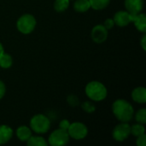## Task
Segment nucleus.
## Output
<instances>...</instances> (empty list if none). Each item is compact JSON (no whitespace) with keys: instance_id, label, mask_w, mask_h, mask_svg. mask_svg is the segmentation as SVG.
Segmentation results:
<instances>
[{"instance_id":"obj_24","label":"nucleus","mask_w":146,"mask_h":146,"mask_svg":"<svg viewBox=\"0 0 146 146\" xmlns=\"http://www.w3.org/2000/svg\"><path fill=\"white\" fill-rule=\"evenodd\" d=\"M69 126H70V123H69V121L68 120H62L59 124L60 128L62 129V130H65V131H68Z\"/></svg>"},{"instance_id":"obj_16","label":"nucleus","mask_w":146,"mask_h":146,"mask_svg":"<svg viewBox=\"0 0 146 146\" xmlns=\"http://www.w3.org/2000/svg\"><path fill=\"white\" fill-rule=\"evenodd\" d=\"M28 146H47L48 143L45 141V139L42 137H30L27 141Z\"/></svg>"},{"instance_id":"obj_1","label":"nucleus","mask_w":146,"mask_h":146,"mask_svg":"<svg viewBox=\"0 0 146 146\" xmlns=\"http://www.w3.org/2000/svg\"><path fill=\"white\" fill-rule=\"evenodd\" d=\"M113 113L115 117L121 122H128L133 115V108L127 101L118 99L113 104Z\"/></svg>"},{"instance_id":"obj_23","label":"nucleus","mask_w":146,"mask_h":146,"mask_svg":"<svg viewBox=\"0 0 146 146\" xmlns=\"http://www.w3.org/2000/svg\"><path fill=\"white\" fill-rule=\"evenodd\" d=\"M137 145L138 146H145L146 145V135L145 133L138 136L137 139Z\"/></svg>"},{"instance_id":"obj_22","label":"nucleus","mask_w":146,"mask_h":146,"mask_svg":"<svg viewBox=\"0 0 146 146\" xmlns=\"http://www.w3.org/2000/svg\"><path fill=\"white\" fill-rule=\"evenodd\" d=\"M82 109L87 112V113H93L96 110L95 106L93 104H92L91 102H85L83 104H82Z\"/></svg>"},{"instance_id":"obj_17","label":"nucleus","mask_w":146,"mask_h":146,"mask_svg":"<svg viewBox=\"0 0 146 146\" xmlns=\"http://www.w3.org/2000/svg\"><path fill=\"white\" fill-rule=\"evenodd\" d=\"M110 2V0H89L91 7L97 10L103 9L105 7H107Z\"/></svg>"},{"instance_id":"obj_28","label":"nucleus","mask_w":146,"mask_h":146,"mask_svg":"<svg viewBox=\"0 0 146 146\" xmlns=\"http://www.w3.org/2000/svg\"><path fill=\"white\" fill-rule=\"evenodd\" d=\"M145 41H146V35H144L142 39H141V45L143 47L144 50H146V46H145Z\"/></svg>"},{"instance_id":"obj_3","label":"nucleus","mask_w":146,"mask_h":146,"mask_svg":"<svg viewBox=\"0 0 146 146\" xmlns=\"http://www.w3.org/2000/svg\"><path fill=\"white\" fill-rule=\"evenodd\" d=\"M30 127L33 131L37 133H45L49 131L50 127V121L44 115H34L30 121Z\"/></svg>"},{"instance_id":"obj_25","label":"nucleus","mask_w":146,"mask_h":146,"mask_svg":"<svg viewBox=\"0 0 146 146\" xmlns=\"http://www.w3.org/2000/svg\"><path fill=\"white\" fill-rule=\"evenodd\" d=\"M114 25H115L114 20H113V19H110V18L107 19V20L104 21V26L105 27L106 29H110V28H112V27H114Z\"/></svg>"},{"instance_id":"obj_8","label":"nucleus","mask_w":146,"mask_h":146,"mask_svg":"<svg viewBox=\"0 0 146 146\" xmlns=\"http://www.w3.org/2000/svg\"><path fill=\"white\" fill-rule=\"evenodd\" d=\"M107 37L108 29H106L104 25H98L94 27V28L92 31V38L98 44L104 42L107 39Z\"/></svg>"},{"instance_id":"obj_14","label":"nucleus","mask_w":146,"mask_h":146,"mask_svg":"<svg viewBox=\"0 0 146 146\" xmlns=\"http://www.w3.org/2000/svg\"><path fill=\"white\" fill-rule=\"evenodd\" d=\"M16 135L21 141H27V139L32 136V132L29 127L21 126L17 128Z\"/></svg>"},{"instance_id":"obj_9","label":"nucleus","mask_w":146,"mask_h":146,"mask_svg":"<svg viewBox=\"0 0 146 146\" xmlns=\"http://www.w3.org/2000/svg\"><path fill=\"white\" fill-rule=\"evenodd\" d=\"M133 15L127 11H118L114 16V22L119 27H125L133 21Z\"/></svg>"},{"instance_id":"obj_21","label":"nucleus","mask_w":146,"mask_h":146,"mask_svg":"<svg viewBox=\"0 0 146 146\" xmlns=\"http://www.w3.org/2000/svg\"><path fill=\"white\" fill-rule=\"evenodd\" d=\"M136 121L140 124H145L146 122V110L141 109L136 114Z\"/></svg>"},{"instance_id":"obj_26","label":"nucleus","mask_w":146,"mask_h":146,"mask_svg":"<svg viewBox=\"0 0 146 146\" xmlns=\"http://www.w3.org/2000/svg\"><path fill=\"white\" fill-rule=\"evenodd\" d=\"M68 102L69 104H71L72 106H75V105L79 103L77 98L74 97V96H69V97L68 98Z\"/></svg>"},{"instance_id":"obj_7","label":"nucleus","mask_w":146,"mask_h":146,"mask_svg":"<svg viewBox=\"0 0 146 146\" xmlns=\"http://www.w3.org/2000/svg\"><path fill=\"white\" fill-rule=\"evenodd\" d=\"M131 133V127L127 122H122L117 125L113 130V138L116 141H124Z\"/></svg>"},{"instance_id":"obj_10","label":"nucleus","mask_w":146,"mask_h":146,"mask_svg":"<svg viewBox=\"0 0 146 146\" xmlns=\"http://www.w3.org/2000/svg\"><path fill=\"white\" fill-rule=\"evenodd\" d=\"M143 0H125V7L131 15H135L143 9Z\"/></svg>"},{"instance_id":"obj_27","label":"nucleus","mask_w":146,"mask_h":146,"mask_svg":"<svg viewBox=\"0 0 146 146\" xmlns=\"http://www.w3.org/2000/svg\"><path fill=\"white\" fill-rule=\"evenodd\" d=\"M5 91H6V89H5V86H4V84H3V82L0 80V99H1V98H3V97L4 96V94H5Z\"/></svg>"},{"instance_id":"obj_4","label":"nucleus","mask_w":146,"mask_h":146,"mask_svg":"<svg viewBox=\"0 0 146 146\" xmlns=\"http://www.w3.org/2000/svg\"><path fill=\"white\" fill-rule=\"evenodd\" d=\"M16 26L21 33L28 34L34 30L36 27V20L32 15H23L18 19Z\"/></svg>"},{"instance_id":"obj_12","label":"nucleus","mask_w":146,"mask_h":146,"mask_svg":"<svg viewBox=\"0 0 146 146\" xmlns=\"http://www.w3.org/2000/svg\"><path fill=\"white\" fill-rule=\"evenodd\" d=\"M13 135V130L6 126V125H1L0 126V145L7 143Z\"/></svg>"},{"instance_id":"obj_11","label":"nucleus","mask_w":146,"mask_h":146,"mask_svg":"<svg viewBox=\"0 0 146 146\" xmlns=\"http://www.w3.org/2000/svg\"><path fill=\"white\" fill-rule=\"evenodd\" d=\"M133 22H134L135 27L140 32L145 33L146 31V17L145 14H137L133 15Z\"/></svg>"},{"instance_id":"obj_29","label":"nucleus","mask_w":146,"mask_h":146,"mask_svg":"<svg viewBox=\"0 0 146 146\" xmlns=\"http://www.w3.org/2000/svg\"><path fill=\"white\" fill-rule=\"evenodd\" d=\"M3 52H4V50H3V47L2 44L0 43V55H1V54H3Z\"/></svg>"},{"instance_id":"obj_15","label":"nucleus","mask_w":146,"mask_h":146,"mask_svg":"<svg viewBox=\"0 0 146 146\" xmlns=\"http://www.w3.org/2000/svg\"><path fill=\"white\" fill-rule=\"evenodd\" d=\"M74 8L78 12H86L91 8V5L89 0H77L74 3Z\"/></svg>"},{"instance_id":"obj_5","label":"nucleus","mask_w":146,"mask_h":146,"mask_svg":"<svg viewBox=\"0 0 146 146\" xmlns=\"http://www.w3.org/2000/svg\"><path fill=\"white\" fill-rule=\"evenodd\" d=\"M69 140V135L68 131L61 128L54 131L49 137V144L52 146H62L68 144Z\"/></svg>"},{"instance_id":"obj_20","label":"nucleus","mask_w":146,"mask_h":146,"mask_svg":"<svg viewBox=\"0 0 146 146\" xmlns=\"http://www.w3.org/2000/svg\"><path fill=\"white\" fill-rule=\"evenodd\" d=\"M145 127L143 126V124H135L133 127H131V133L136 137L145 133Z\"/></svg>"},{"instance_id":"obj_13","label":"nucleus","mask_w":146,"mask_h":146,"mask_svg":"<svg viewBox=\"0 0 146 146\" xmlns=\"http://www.w3.org/2000/svg\"><path fill=\"white\" fill-rule=\"evenodd\" d=\"M133 99L139 104H145L146 102V90L145 87H138L132 92Z\"/></svg>"},{"instance_id":"obj_6","label":"nucleus","mask_w":146,"mask_h":146,"mask_svg":"<svg viewBox=\"0 0 146 146\" xmlns=\"http://www.w3.org/2000/svg\"><path fill=\"white\" fill-rule=\"evenodd\" d=\"M87 127H86V125L80 122H74L70 124L68 129V133L69 137L77 140L84 139L87 135Z\"/></svg>"},{"instance_id":"obj_18","label":"nucleus","mask_w":146,"mask_h":146,"mask_svg":"<svg viewBox=\"0 0 146 146\" xmlns=\"http://www.w3.org/2000/svg\"><path fill=\"white\" fill-rule=\"evenodd\" d=\"M12 57L6 53H3L0 55V67L3 68H9L12 65Z\"/></svg>"},{"instance_id":"obj_19","label":"nucleus","mask_w":146,"mask_h":146,"mask_svg":"<svg viewBox=\"0 0 146 146\" xmlns=\"http://www.w3.org/2000/svg\"><path fill=\"white\" fill-rule=\"evenodd\" d=\"M69 6V0H56L54 3V8L57 12H62L66 10Z\"/></svg>"},{"instance_id":"obj_2","label":"nucleus","mask_w":146,"mask_h":146,"mask_svg":"<svg viewBox=\"0 0 146 146\" xmlns=\"http://www.w3.org/2000/svg\"><path fill=\"white\" fill-rule=\"evenodd\" d=\"M86 93L93 101H102L107 97V89L102 83L92 81L86 85Z\"/></svg>"}]
</instances>
